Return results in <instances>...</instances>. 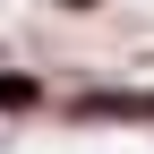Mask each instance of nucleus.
Instances as JSON below:
<instances>
[{
    "label": "nucleus",
    "mask_w": 154,
    "mask_h": 154,
    "mask_svg": "<svg viewBox=\"0 0 154 154\" xmlns=\"http://www.w3.org/2000/svg\"><path fill=\"white\" fill-rule=\"evenodd\" d=\"M69 120H86V128H154V86L146 94H128V86H86L69 103Z\"/></svg>",
    "instance_id": "1"
},
{
    "label": "nucleus",
    "mask_w": 154,
    "mask_h": 154,
    "mask_svg": "<svg viewBox=\"0 0 154 154\" xmlns=\"http://www.w3.org/2000/svg\"><path fill=\"white\" fill-rule=\"evenodd\" d=\"M26 111H43V77L0 69V120H26Z\"/></svg>",
    "instance_id": "2"
},
{
    "label": "nucleus",
    "mask_w": 154,
    "mask_h": 154,
    "mask_svg": "<svg viewBox=\"0 0 154 154\" xmlns=\"http://www.w3.org/2000/svg\"><path fill=\"white\" fill-rule=\"evenodd\" d=\"M60 9H103V0H60Z\"/></svg>",
    "instance_id": "3"
}]
</instances>
